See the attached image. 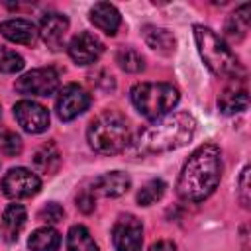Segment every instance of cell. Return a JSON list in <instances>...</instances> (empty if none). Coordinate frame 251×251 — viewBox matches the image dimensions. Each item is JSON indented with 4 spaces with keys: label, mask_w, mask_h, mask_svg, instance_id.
<instances>
[{
    "label": "cell",
    "mask_w": 251,
    "mask_h": 251,
    "mask_svg": "<svg viewBox=\"0 0 251 251\" xmlns=\"http://www.w3.org/2000/svg\"><path fill=\"white\" fill-rule=\"evenodd\" d=\"M220 178H222L220 147L214 143H204L196 147L186 159L176 180V194L184 202H202L218 188Z\"/></svg>",
    "instance_id": "1"
},
{
    "label": "cell",
    "mask_w": 251,
    "mask_h": 251,
    "mask_svg": "<svg viewBox=\"0 0 251 251\" xmlns=\"http://www.w3.org/2000/svg\"><path fill=\"white\" fill-rule=\"evenodd\" d=\"M194 129H196V120L188 112L167 114L159 118L155 124L141 129L133 147L141 155L173 151L186 145L192 139Z\"/></svg>",
    "instance_id": "2"
},
{
    "label": "cell",
    "mask_w": 251,
    "mask_h": 251,
    "mask_svg": "<svg viewBox=\"0 0 251 251\" xmlns=\"http://www.w3.org/2000/svg\"><path fill=\"white\" fill-rule=\"evenodd\" d=\"M88 145L100 155H116L129 145V127L118 112L98 114L86 131Z\"/></svg>",
    "instance_id": "3"
},
{
    "label": "cell",
    "mask_w": 251,
    "mask_h": 251,
    "mask_svg": "<svg viewBox=\"0 0 251 251\" xmlns=\"http://www.w3.org/2000/svg\"><path fill=\"white\" fill-rule=\"evenodd\" d=\"M194 41L206 67L222 78H233L241 73V65L233 51L206 25H194Z\"/></svg>",
    "instance_id": "4"
},
{
    "label": "cell",
    "mask_w": 251,
    "mask_h": 251,
    "mask_svg": "<svg viewBox=\"0 0 251 251\" xmlns=\"http://www.w3.org/2000/svg\"><path fill=\"white\" fill-rule=\"evenodd\" d=\"M178 90L167 82H139L131 88V102L147 120L167 116L178 104Z\"/></svg>",
    "instance_id": "5"
},
{
    "label": "cell",
    "mask_w": 251,
    "mask_h": 251,
    "mask_svg": "<svg viewBox=\"0 0 251 251\" xmlns=\"http://www.w3.org/2000/svg\"><path fill=\"white\" fill-rule=\"evenodd\" d=\"M14 88L25 96H49L59 88V75L51 67L31 69L16 80Z\"/></svg>",
    "instance_id": "6"
},
{
    "label": "cell",
    "mask_w": 251,
    "mask_h": 251,
    "mask_svg": "<svg viewBox=\"0 0 251 251\" xmlns=\"http://www.w3.org/2000/svg\"><path fill=\"white\" fill-rule=\"evenodd\" d=\"M39 188H41L39 176L24 167L10 169L6 173V176L2 178V192H4V196L12 198V200L29 198V196L37 194Z\"/></svg>",
    "instance_id": "7"
},
{
    "label": "cell",
    "mask_w": 251,
    "mask_h": 251,
    "mask_svg": "<svg viewBox=\"0 0 251 251\" xmlns=\"http://www.w3.org/2000/svg\"><path fill=\"white\" fill-rule=\"evenodd\" d=\"M112 241L116 251H141V243H143L141 222L131 214L120 216L112 229Z\"/></svg>",
    "instance_id": "8"
},
{
    "label": "cell",
    "mask_w": 251,
    "mask_h": 251,
    "mask_svg": "<svg viewBox=\"0 0 251 251\" xmlns=\"http://www.w3.org/2000/svg\"><path fill=\"white\" fill-rule=\"evenodd\" d=\"M90 106V94L78 86V84H67L59 96H57V102H55V108H57V116L63 120V122H71L75 120L76 116H80L84 110H88Z\"/></svg>",
    "instance_id": "9"
},
{
    "label": "cell",
    "mask_w": 251,
    "mask_h": 251,
    "mask_svg": "<svg viewBox=\"0 0 251 251\" xmlns=\"http://www.w3.org/2000/svg\"><path fill=\"white\" fill-rule=\"evenodd\" d=\"M16 122L27 133H41L49 127V112L45 106L33 100H20L14 106Z\"/></svg>",
    "instance_id": "10"
},
{
    "label": "cell",
    "mask_w": 251,
    "mask_h": 251,
    "mask_svg": "<svg viewBox=\"0 0 251 251\" xmlns=\"http://www.w3.org/2000/svg\"><path fill=\"white\" fill-rule=\"evenodd\" d=\"M67 49H69V57L76 65H90V63H94L102 55L104 45H102V41L96 35H92L88 31H82V33L75 35L69 41Z\"/></svg>",
    "instance_id": "11"
},
{
    "label": "cell",
    "mask_w": 251,
    "mask_h": 251,
    "mask_svg": "<svg viewBox=\"0 0 251 251\" xmlns=\"http://www.w3.org/2000/svg\"><path fill=\"white\" fill-rule=\"evenodd\" d=\"M67 31H69V20L63 14H47V16H43L41 25H39V35H41V39L45 41V45L49 49H53V51L61 49Z\"/></svg>",
    "instance_id": "12"
},
{
    "label": "cell",
    "mask_w": 251,
    "mask_h": 251,
    "mask_svg": "<svg viewBox=\"0 0 251 251\" xmlns=\"http://www.w3.org/2000/svg\"><path fill=\"white\" fill-rule=\"evenodd\" d=\"M131 186V178L122 173V171H112V173H106L98 178H94L92 182V194H100V196H106V198H116V196H122L129 190Z\"/></svg>",
    "instance_id": "13"
},
{
    "label": "cell",
    "mask_w": 251,
    "mask_h": 251,
    "mask_svg": "<svg viewBox=\"0 0 251 251\" xmlns=\"http://www.w3.org/2000/svg\"><path fill=\"white\" fill-rule=\"evenodd\" d=\"M0 33L14 41V43H22V45H33L39 37V31L35 29V25L27 20L22 18H14V20H6L0 24Z\"/></svg>",
    "instance_id": "14"
},
{
    "label": "cell",
    "mask_w": 251,
    "mask_h": 251,
    "mask_svg": "<svg viewBox=\"0 0 251 251\" xmlns=\"http://www.w3.org/2000/svg\"><path fill=\"white\" fill-rule=\"evenodd\" d=\"M25 222H27V212L22 204H10L4 214H2V222H0V231H2V237L6 241H18L20 233L24 231L25 227Z\"/></svg>",
    "instance_id": "15"
},
{
    "label": "cell",
    "mask_w": 251,
    "mask_h": 251,
    "mask_svg": "<svg viewBox=\"0 0 251 251\" xmlns=\"http://www.w3.org/2000/svg\"><path fill=\"white\" fill-rule=\"evenodd\" d=\"M90 22L94 24V27H98L100 31L114 35L120 27V12L116 10V6L108 4V2H98L90 8Z\"/></svg>",
    "instance_id": "16"
},
{
    "label": "cell",
    "mask_w": 251,
    "mask_h": 251,
    "mask_svg": "<svg viewBox=\"0 0 251 251\" xmlns=\"http://www.w3.org/2000/svg\"><path fill=\"white\" fill-rule=\"evenodd\" d=\"M143 39L153 51H157L161 55H171L176 47L175 35L169 29L157 27V25H145L143 27Z\"/></svg>",
    "instance_id": "17"
},
{
    "label": "cell",
    "mask_w": 251,
    "mask_h": 251,
    "mask_svg": "<svg viewBox=\"0 0 251 251\" xmlns=\"http://www.w3.org/2000/svg\"><path fill=\"white\" fill-rule=\"evenodd\" d=\"M247 106H249V94L243 86H229L218 98V108L226 116L243 112V110H247Z\"/></svg>",
    "instance_id": "18"
},
{
    "label": "cell",
    "mask_w": 251,
    "mask_h": 251,
    "mask_svg": "<svg viewBox=\"0 0 251 251\" xmlns=\"http://www.w3.org/2000/svg\"><path fill=\"white\" fill-rule=\"evenodd\" d=\"M33 165H35V169L41 171V173H47V175L57 173L59 167H61V153H59L57 145H55L53 141L43 143V145L35 151V155H33Z\"/></svg>",
    "instance_id": "19"
},
{
    "label": "cell",
    "mask_w": 251,
    "mask_h": 251,
    "mask_svg": "<svg viewBox=\"0 0 251 251\" xmlns=\"http://www.w3.org/2000/svg\"><path fill=\"white\" fill-rule=\"evenodd\" d=\"M27 245H29L31 251H59L61 235H59L57 229H53L49 226L47 227H39L29 235Z\"/></svg>",
    "instance_id": "20"
},
{
    "label": "cell",
    "mask_w": 251,
    "mask_h": 251,
    "mask_svg": "<svg viewBox=\"0 0 251 251\" xmlns=\"http://www.w3.org/2000/svg\"><path fill=\"white\" fill-rule=\"evenodd\" d=\"M67 251H100L84 226H73L67 233Z\"/></svg>",
    "instance_id": "21"
},
{
    "label": "cell",
    "mask_w": 251,
    "mask_h": 251,
    "mask_svg": "<svg viewBox=\"0 0 251 251\" xmlns=\"http://www.w3.org/2000/svg\"><path fill=\"white\" fill-rule=\"evenodd\" d=\"M249 22H251V6H249V4H243V6H239V8L231 14V18L227 20V24H226L227 35L233 37L235 41H239V39L245 35V31L249 29Z\"/></svg>",
    "instance_id": "22"
},
{
    "label": "cell",
    "mask_w": 251,
    "mask_h": 251,
    "mask_svg": "<svg viewBox=\"0 0 251 251\" xmlns=\"http://www.w3.org/2000/svg\"><path fill=\"white\" fill-rule=\"evenodd\" d=\"M116 63L127 73H139L145 67L141 53L133 47H120L116 53Z\"/></svg>",
    "instance_id": "23"
},
{
    "label": "cell",
    "mask_w": 251,
    "mask_h": 251,
    "mask_svg": "<svg viewBox=\"0 0 251 251\" xmlns=\"http://www.w3.org/2000/svg\"><path fill=\"white\" fill-rule=\"evenodd\" d=\"M165 188H167V184H165L161 178H153V180L145 182V184L139 188V192H137V202H139V206H151V204L159 202V200L163 198V194H165Z\"/></svg>",
    "instance_id": "24"
},
{
    "label": "cell",
    "mask_w": 251,
    "mask_h": 251,
    "mask_svg": "<svg viewBox=\"0 0 251 251\" xmlns=\"http://www.w3.org/2000/svg\"><path fill=\"white\" fill-rule=\"evenodd\" d=\"M0 153L6 157H16L22 153V139L16 131L0 126Z\"/></svg>",
    "instance_id": "25"
},
{
    "label": "cell",
    "mask_w": 251,
    "mask_h": 251,
    "mask_svg": "<svg viewBox=\"0 0 251 251\" xmlns=\"http://www.w3.org/2000/svg\"><path fill=\"white\" fill-rule=\"evenodd\" d=\"M22 69H24L22 55H18L8 47H0V73L12 75V73H20Z\"/></svg>",
    "instance_id": "26"
},
{
    "label": "cell",
    "mask_w": 251,
    "mask_h": 251,
    "mask_svg": "<svg viewBox=\"0 0 251 251\" xmlns=\"http://www.w3.org/2000/svg\"><path fill=\"white\" fill-rule=\"evenodd\" d=\"M37 216H39V220L45 222L47 226H53V224H59V222L63 220L65 212H63V208H61L57 202H47V204L39 210Z\"/></svg>",
    "instance_id": "27"
},
{
    "label": "cell",
    "mask_w": 251,
    "mask_h": 251,
    "mask_svg": "<svg viewBox=\"0 0 251 251\" xmlns=\"http://www.w3.org/2000/svg\"><path fill=\"white\" fill-rule=\"evenodd\" d=\"M237 194H239V200H241L243 208H249V167H245V169L241 171Z\"/></svg>",
    "instance_id": "28"
},
{
    "label": "cell",
    "mask_w": 251,
    "mask_h": 251,
    "mask_svg": "<svg viewBox=\"0 0 251 251\" xmlns=\"http://www.w3.org/2000/svg\"><path fill=\"white\" fill-rule=\"evenodd\" d=\"M76 206L80 212L84 214H90L94 210V194L92 190H82L78 196H76Z\"/></svg>",
    "instance_id": "29"
},
{
    "label": "cell",
    "mask_w": 251,
    "mask_h": 251,
    "mask_svg": "<svg viewBox=\"0 0 251 251\" xmlns=\"http://www.w3.org/2000/svg\"><path fill=\"white\" fill-rule=\"evenodd\" d=\"M149 251H176V245L169 239H159L149 247Z\"/></svg>",
    "instance_id": "30"
}]
</instances>
